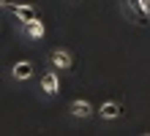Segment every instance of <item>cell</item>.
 <instances>
[{
  "label": "cell",
  "instance_id": "obj_5",
  "mask_svg": "<svg viewBox=\"0 0 150 136\" xmlns=\"http://www.w3.org/2000/svg\"><path fill=\"white\" fill-rule=\"evenodd\" d=\"M120 112H123L120 104H104V106H101V114H104V117H120Z\"/></svg>",
  "mask_w": 150,
  "mask_h": 136
},
{
  "label": "cell",
  "instance_id": "obj_1",
  "mask_svg": "<svg viewBox=\"0 0 150 136\" xmlns=\"http://www.w3.org/2000/svg\"><path fill=\"white\" fill-rule=\"evenodd\" d=\"M126 3H128L131 11H134L137 22H139V25H147V8H145V0H126Z\"/></svg>",
  "mask_w": 150,
  "mask_h": 136
},
{
  "label": "cell",
  "instance_id": "obj_3",
  "mask_svg": "<svg viewBox=\"0 0 150 136\" xmlns=\"http://www.w3.org/2000/svg\"><path fill=\"white\" fill-rule=\"evenodd\" d=\"M41 87H44V93H57V76L55 74H47V76H44L41 79Z\"/></svg>",
  "mask_w": 150,
  "mask_h": 136
},
{
  "label": "cell",
  "instance_id": "obj_9",
  "mask_svg": "<svg viewBox=\"0 0 150 136\" xmlns=\"http://www.w3.org/2000/svg\"><path fill=\"white\" fill-rule=\"evenodd\" d=\"M0 6H14V0H0Z\"/></svg>",
  "mask_w": 150,
  "mask_h": 136
},
{
  "label": "cell",
  "instance_id": "obj_7",
  "mask_svg": "<svg viewBox=\"0 0 150 136\" xmlns=\"http://www.w3.org/2000/svg\"><path fill=\"white\" fill-rule=\"evenodd\" d=\"M71 112H74L76 117H87V114H90V106H87L85 101H74V104H71Z\"/></svg>",
  "mask_w": 150,
  "mask_h": 136
},
{
  "label": "cell",
  "instance_id": "obj_4",
  "mask_svg": "<svg viewBox=\"0 0 150 136\" xmlns=\"http://www.w3.org/2000/svg\"><path fill=\"white\" fill-rule=\"evenodd\" d=\"M52 63H55L57 68H71V57H68L66 52H55L52 54Z\"/></svg>",
  "mask_w": 150,
  "mask_h": 136
},
{
  "label": "cell",
  "instance_id": "obj_8",
  "mask_svg": "<svg viewBox=\"0 0 150 136\" xmlns=\"http://www.w3.org/2000/svg\"><path fill=\"white\" fill-rule=\"evenodd\" d=\"M28 33H30V35H36V38H41V35H44V25H41L38 19L28 22Z\"/></svg>",
  "mask_w": 150,
  "mask_h": 136
},
{
  "label": "cell",
  "instance_id": "obj_6",
  "mask_svg": "<svg viewBox=\"0 0 150 136\" xmlns=\"http://www.w3.org/2000/svg\"><path fill=\"white\" fill-rule=\"evenodd\" d=\"M30 74H33V66H30V63H19V66L14 68V76L16 79H28Z\"/></svg>",
  "mask_w": 150,
  "mask_h": 136
},
{
  "label": "cell",
  "instance_id": "obj_10",
  "mask_svg": "<svg viewBox=\"0 0 150 136\" xmlns=\"http://www.w3.org/2000/svg\"><path fill=\"white\" fill-rule=\"evenodd\" d=\"M145 8H147V16H150V0H145Z\"/></svg>",
  "mask_w": 150,
  "mask_h": 136
},
{
  "label": "cell",
  "instance_id": "obj_2",
  "mask_svg": "<svg viewBox=\"0 0 150 136\" xmlns=\"http://www.w3.org/2000/svg\"><path fill=\"white\" fill-rule=\"evenodd\" d=\"M11 11L16 14V16H19V19L22 22H33V19H38V11H36V8H30V6H11Z\"/></svg>",
  "mask_w": 150,
  "mask_h": 136
}]
</instances>
